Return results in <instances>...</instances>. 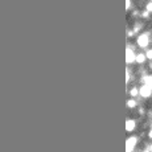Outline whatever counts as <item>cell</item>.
<instances>
[{
    "label": "cell",
    "mask_w": 152,
    "mask_h": 152,
    "mask_svg": "<svg viewBox=\"0 0 152 152\" xmlns=\"http://www.w3.org/2000/svg\"><path fill=\"white\" fill-rule=\"evenodd\" d=\"M136 44H138L139 48H147L148 45H150V34L148 33H142L138 36V39H136Z\"/></svg>",
    "instance_id": "cell-1"
},
{
    "label": "cell",
    "mask_w": 152,
    "mask_h": 152,
    "mask_svg": "<svg viewBox=\"0 0 152 152\" xmlns=\"http://www.w3.org/2000/svg\"><path fill=\"white\" fill-rule=\"evenodd\" d=\"M139 94H140V97H143V98H150L152 95V86L151 85L144 83L139 89Z\"/></svg>",
    "instance_id": "cell-2"
},
{
    "label": "cell",
    "mask_w": 152,
    "mask_h": 152,
    "mask_svg": "<svg viewBox=\"0 0 152 152\" xmlns=\"http://www.w3.org/2000/svg\"><path fill=\"white\" fill-rule=\"evenodd\" d=\"M136 143H138V138H136V136H131V138H128L127 140H126V151L127 152L134 151Z\"/></svg>",
    "instance_id": "cell-3"
},
{
    "label": "cell",
    "mask_w": 152,
    "mask_h": 152,
    "mask_svg": "<svg viewBox=\"0 0 152 152\" xmlns=\"http://www.w3.org/2000/svg\"><path fill=\"white\" fill-rule=\"evenodd\" d=\"M135 57H136V54L134 53L132 49L127 48V50H126V62H127L128 65L132 64V62H135Z\"/></svg>",
    "instance_id": "cell-4"
},
{
    "label": "cell",
    "mask_w": 152,
    "mask_h": 152,
    "mask_svg": "<svg viewBox=\"0 0 152 152\" xmlns=\"http://www.w3.org/2000/svg\"><path fill=\"white\" fill-rule=\"evenodd\" d=\"M135 127H136V122L134 121V119H127V121H126V130H127L128 132L134 131Z\"/></svg>",
    "instance_id": "cell-5"
},
{
    "label": "cell",
    "mask_w": 152,
    "mask_h": 152,
    "mask_svg": "<svg viewBox=\"0 0 152 152\" xmlns=\"http://www.w3.org/2000/svg\"><path fill=\"white\" fill-rule=\"evenodd\" d=\"M145 61H147L145 53H139V54H136V57H135V62H138V64H144Z\"/></svg>",
    "instance_id": "cell-6"
},
{
    "label": "cell",
    "mask_w": 152,
    "mask_h": 152,
    "mask_svg": "<svg viewBox=\"0 0 152 152\" xmlns=\"http://www.w3.org/2000/svg\"><path fill=\"white\" fill-rule=\"evenodd\" d=\"M142 82H144L147 85H151L152 86V75H144V77L142 78Z\"/></svg>",
    "instance_id": "cell-7"
},
{
    "label": "cell",
    "mask_w": 152,
    "mask_h": 152,
    "mask_svg": "<svg viewBox=\"0 0 152 152\" xmlns=\"http://www.w3.org/2000/svg\"><path fill=\"white\" fill-rule=\"evenodd\" d=\"M136 101L135 99H128L127 101V107H130V109H134V107H136Z\"/></svg>",
    "instance_id": "cell-8"
},
{
    "label": "cell",
    "mask_w": 152,
    "mask_h": 152,
    "mask_svg": "<svg viewBox=\"0 0 152 152\" xmlns=\"http://www.w3.org/2000/svg\"><path fill=\"white\" fill-rule=\"evenodd\" d=\"M138 94H139V89H138V87H132V89L130 90V95L132 98H135Z\"/></svg>",
    "instance_id": "cell-9"
},
{
    "label": "cell",
    "mask_w": 152,
    "mask_h": 152,
    "mask_svg": "<svg viewBox=\"0 0 152 152\" xmlns=\"http://www.w3.org/2000/svg\"><path fill=\"white\" fill-rule=\"evenodd\" d=\"M145 11H148V12H152V0L151 1H148L147 4H145Z\"/></svg>",
    "instance_id": "cell-10"
},
{
    "label": "cell",
    "mask_w": 152,
    "mask_h": 152,
    "mask_svg": "<svg viewBox=\"0 0 152 152\" xmlns=\"http://www.w3.org/2000/svg\"><path fill=\"white\" fill-rule=\"evenodd\" d=\"M145 57H147V60H152V49H148L147 52H145Z\"/></svg>",
    "instance_id": "cell-11"
},
{
    "label": "cell",
    "mask_w": 152,
    "mask_h": 152,
    "mask_svg": "<svg viewBox=\"0 0 152 152\" xmlns=\"http://www.w3.org/2000/svg\"><path fill=\"white\" fill-rule=\"evenodd\" d=\"M130 7H131V0H126V10H127V11L131 10Z\"/></svg>",
    "instance_id": "cell-12"
},
{
    "label": "cell",
    "mask_w": 152,
    "mask_h": 152,
    "mask_svg": "<svg viewBox=\"0 0 152 152\" xmlns=\"http://www.w3.org/2000/svg\"><path fill=\"white\" fill-rule=\"evenodd\" d=\"M148 138H150V139L152 140V128H151L150 131H148Z\"/></svg>",
    "instance_id": "cell-13"
},
{
    "label": "cell",
    "mask_w": 152,
    "mask_h": 152,
    "mask_svg": "<svg viewBox=\"0 0 152 152\" xmlns=\"http://www.w3.org/2000/svg\"><path fill=\"white\" fill-rule=\"evenodd\" d=\"M148 68H150V69L152 70V60L150 61V64H148Z\"/></svg>",
    "instance_id": "cell-14"
},
{
    "label": "cell",
    "mask_w": 152,
    "mask_h": 152,
    "mask_svg": "<svg viewBox=\"0 0 152 152\" xmlns=\"http://www.w3.org/2000/svg\"><path fill=\"white\" fill-rule=\"evenodd\" d=\"M145 150H147V151H152V143H151V145H150V147H148V148H145Z\"/></svg>",
    "instance_id": "cell-15"
}]
</instances>
